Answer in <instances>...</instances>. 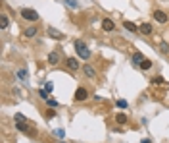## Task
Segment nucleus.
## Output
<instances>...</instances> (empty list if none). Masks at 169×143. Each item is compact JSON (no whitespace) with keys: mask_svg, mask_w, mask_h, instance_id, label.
I'll return each mask as SVG.
<instances>
[{"mask_svg":"<svg viewBox=\"0 0 169 143\" xmlns=\"http://www.w3.org/2000/svg\"><path fill=\"white\" fill-rule=\"evenodd\" d=\"M73 47H75V51H77V54L81 56V58H83V60H89L90 58V51H89V48H86V45H85V43L83 41H75V45H73Z\"/></svg>","mask_w":169,"mask_h":143,"instance_id":"f257e3e1","label":"nucleus"},{"mask_svg":"<svg viewBox=\"0 0 169 143\" xmlns=\"http://www.w3.org/2000/svg\"><path fill=\"white\" fill-rule=\"evenodd\" d=\"M16 128H17L19 132H23V133H27V135H31V137H36V130L31 126V122H17Z\"/></svg>","mask_w":169,"mask_h":143,"instance_id":"f03ea898","label":"nucleus"},{"mask_svg":"<svg viewBox=\"0 0 169 143\" xmlns=\"http://www.w3.org/2000/svg\"><path fill=\"white\" fill-rule=\"evenodd\" d=\"M86 99H89V91H86L85 87H79L75 91V95H73V101H77V103H83V101H86Z\"/></svg>","mask_w":169,"mask_h":143,"instance_id":"7ed1b4c3","label":"nucleus"},{"mask_svg":"<svg viewBox=\"0 0 169 143\" xmlns=\"http://www.w3.org/2000/svg\"><path fill=\"white\" fill-rule=\"evenodd\" d=\"M21 18L27 19V21H36V19H39V14H36L35 10L25 8V10H21Z\"/></svg>","mask_w":169,"mask_h":143,"instance_id":"20e7f679","label":"nucleus"},{"mask_svg":"<svg viewBox=\"0 0 169 143\" xmlns=\"http://www.w3.org/2000/svg\"><path fill=\"white\" fill-rule=\"evenodd\" d=\"M154 19L158 21V23H167V14L165 12H161V10H154Z\"/></svg>","mask_w":169,"mask_h":143,"instance_id":"39448f33","label":"nucleus"},{"mask_svg":"<svg viewBox=\"0 0 169 143\" xmlns=\"http://www.w3.org/2000/svg\"><path fill=\"white\" fill-rule=\"evenodd\" d=\"M65 66H67V70H75V72H77L81 64H79V60H77V58H73V56H71V58L65 60Z\"/></svg>","mask_w":169,"mask_h":143,"instance_id":"423d86ee","label":"nucleus"},{"mask_svg":"<svg viewBox=\"0 0 169 143\" xmlns=\"http://www.w3.org/2000/svg\"><path fill=\"white\" fill-rule=\"evenodd\" d=\"M83 72H85V76H86V77H92V80L96 77V70H94L90 64H85V66H83Z\"/></svg>","mask_w":169,"mask_h":143,"instance_id":"0eeeda50","label":"nucleus"},{"mask_svg":"<svg viewBox=\"0 0 169 143\" xmlns=\"http://www.w3.org/2000/svg\"><path fill=\"white\" fill-rule=\"evenodd\" d=\"M138 31H140L142 35H152V31H154V27H152L150 23H142L140 27H138Z\"/></svg>","mask_w":169,"mask_h":143,"instance_id":"6e6552de","label":"nucleus"},{"mask_svg":"<svg viewBox=\"0 0 169 143\" xmlns=\"http://www.w3.org/2000/svg\"><path fill=\"white\" fill-rule=\"evenodd\" d=\"M58 62H60V54H58V52H50V54H48V64L56 66Z\"/></svg>","mask_w":169,"mask_h":143,"instance_id":"1a4fd4ad","label":"nucleus"},{"mask_svg":"<svg viewBox=\"0 0 169 143\" xmlns=\"http://www.w3.org/2000/svg\"><path fill=\"white\" fill-rule=\"evenodd\" d=\"M123 27H125L127 31H131V33H136V31H138V27L133 23V21H123Z\"/></svg>","mask_w":169,"mask_h":143,"instance_id":"9d476101","label":"nucleus"},{"mask_svg":"<svg viewBox=\"0 0 169 143\" xmlns=\"http://www.w3.org/2000/svg\"><path fill=\"white\" fill-rule=\"evenodd\" d=\"M102 27H104L106 31H113L115 29V23H113L112 19H104V21H102Z\"/></svg>","mask_w":169,"mask_h":143,"instance_id":"9b49d317","label":"nucleus"},{"mask_svg":"<svg viewBox=\"0 0 169 143\" xmlns=\"http://www.w3.org/2000/svg\"><path fill=\"white\" fill-rule=\"evenodd\" d=\"M142 60H144V56L140 52H135V56H133V64H135V66H140Z\"/></svg>","mask_w":169,"mask_h":143,"instance_id":"f8f14e48","label":"nucleus"},{"mask_svg":"<svg viewBox=\"0 0 169 143\" xmlns=\"http://www.w3.org/2000/svg\"><path fill=\"white\" fill-rule=\"evenodd\" d=\"M23 35L25 37H35L36 35V27H27V29L23 31Z\"/></svg>","mask_w":169,"mask_h":143,"instance_id":"ddd939ff","label":"nucleus"},{"mask_svg":"<svg viewBox=\"0 0 169 143\" xmlns=\"http://www.w3.org/2000/svg\"><path fill=\"white\" fill-rule=\"evenodd\" d=\"M8 23H10V21H8V18H6V16H0V29H6V27H8Z\"/></svg>","mask_w":169,"mask_h":143,"instance_id":"4468645a","label":"nucleus"},{"mask_svg":"<svg viewBox=\"0 0 169 143\" xmlns=\"http://www.w3.org/2000/svg\"><path fill=\"white\" fill-rule=\"evenodd\" d=\"M115 122L117 124H127V116H125V114H117V116H115Z\"/></svg>","mask_w":169,"mask_h":143,"instance_id":"2eb2a0df","label":"nucleus"},{"mask_svg":"<svg viewBox=\"0 0 169 143\" xmlns=\"http://www.w3.org/2000/svg\"><path fill=\"white\" fill-rule=\"evenodd\" d=\"M140 68H142V70H150V68H152V60L144 58V60H142V64H140Z\"/></svg>","mask_w":169,"mask_h":143,"instance_id":"dca6fc26","label":"nucleus"},{"mask_svg":"<svg viewBox=\"0 0 169 143\" xmlns=\"http://www.w3.org/2000/svg\"><path fill=\"white\" fill-rule=\"evenodd\" d=\"M39 95H40V99L48 101V89H40V91H39Z\"/></svg>","mask_w":169,"mask_h":143,"instance_id":"f3484780","label":"nucleus"},{"mask_svg":"<svg viewBox=\"0 0 169 143\" xmlns=\"http://www.w3.org/2000/svg\"><path fill=\"white\" fill-rule=\"evenodd\" d=\"M17 77L19 80H27V72L25 70H17Z\"/></svg>","mask_w":169,"mask_h":143,"instance_id":"a211bd4d","label":"nucleus"},{"mask_svg":"<svg viewBox=\"0 0 169 143\" xmlns=\"http://www.w3.org/2000/svg\"><path fill=\"white\" fill-rule=\"evenodd\" d=\"M50 37H54V39H63V35H62V33H56V31L50 29Z\"/></svg>","mask_w":169,"mask_h":143,"instance_id":"6ab92c4d","label":"nucleus"},{"mask_svg":"<svg viewBox=\"0 0 169 143\" xmlns=\"http://www.w3.org/2000/svg\"><path fill=\"white\" fill-rule=\"evenodd\" d=\"M16 122H27V120H25L23 114H16Z\"/></svg>","mask_w":169,"mask_h":143,"instance_id":"aec40b11","label":"nucleus"},{"mask_svg":"<svg viewBox=\"0 0 169 143\" xmlns=\"http://www.w3.org/2000/svg\"><path fill=\"white\" fill-rule=\"evenodd\" d=\"M117 106H119V108H125V106H127V101H121L119 99V101H117Z\"/></svg>","mask_w":169,"mask_h":143,"instance_id":"412c9836","label":"nucleus"},{"mask_svg":"<svg viewBox=\"0 0 169 143\" xmlns=\"http://www.w3.org/2000/svg\"><path fill=\"white\" fill-rule=\"evenodd\" d=\"M67 4L71 6V8H77V0H67Z\"/></svg>","mask_w":169,"mask_h":143,"instance_id":"4be33fe9","label":"nucleus"},{"mask_svg":"<svg viewBox=\"0 0 169 143\" xmlns=\"http://www.w3.org/2000/svg\"><path fill=\"white\" fill-rule=\"evenodd\" d=\"M161 52H169V45H161Z\"/></svg>","mask_w":169,"mask_h":143,"instance_id":"5701e85b","label":"nucleus"},{"mask_svg":"<svg viewBox=\"0 0 169 143\" xmlns=\"http://www.w3.org/2000/svg\"><path fill=\"white\" fill-rule=\"evenodd\" d=\"M48 104L52 106V108H54V106H58V103H56V101H52V99H48Z\"/></svg>","mask_w":169,"mask_h":143,"instance_id":"b1692460","label":"nucleus"},{"mask_svg":"<svg viewBox=\"0 0 169 143\" xmlns=\"http://www.w3.org/2000/svg\"><path fill=\"white\" fill-rule=\"evenodd\" d=\"M56 135L58 137H63V130H56Z\"/></svg>","mask_w":169,"mask_h":143,"instance_id":"393cba45","label":"nucleus"}]
</instances>
